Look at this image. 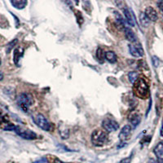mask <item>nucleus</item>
Masks as SVG:
<instances>
[{"mask_svg":"<svg viewBox=\"0 0 163 163\" xmlns=\"http://www.w3.org/2000/svg\"><path fill=\"white\" fill-rule=\"evenodd\" d=\"M124 31L126 39H127L129 42H131V43H135L137 42V37H136V35H135V33H134L131 29L126 28L124 30Z\"/></svg>","mask_w":163,"mask_h":163,"instance_id":"obj_13","label":"nucleus"},{"mask_svg":"<svg viewBox=\"0 0 163 163\" xmlns=\"http://www.w3.org/2000/svg\"><path fill=\"white\" fill-rule=\"evenodd\" d=\"M108 141V135L100 130H95L91 134V143L95 147H101Z\"/></svg>","mask_w":163,"mask_h":163,"instance_id":"obj_3","label":"nucleus"},{"mask_svg":"<svg viewBox=\"0 0 163 163\" xmlns=\"http://www.w3.org/2000/svg\"><path fill=\"white\" fill-rule=\"evenodd\" d=\"M160 135H161V136H162V137H163V124L161 125V131H160Z\"/></svg>","mask_w":163,"mask_h":163,"instance_id":"obj_28","label":"nucleus"},{"mask_svg":"<svg viewBox=\"0 0 163 163\" xmlns=\"http://www.w3.org/2000/svg\"><path fill=\"white\" fill-rule=\"evenodd\" d=\"M134 91L138 97L145 99L148 93V86L147 82L143 78H139L134 83Z\"/></svg>","mask_w":163,"mask_h":163,"instance_id":"obj_1","label":"nucleus"},{"mask_svg":"<svg viewBox=\"0 0 163 163\" xmlns=\"http://www.w3.org/2000/svg\"><path fill=\"white\" fill-rule=\"evenodd\" d=\"M17 105L24 112H28L30 108L34 104L33 96L28 93H21L18 95L16 99Z\"/></svg>","mask_w":163,"mask_h":163,"instance_id":"obj_2","label":"nucleus"},{"mask_svg":"<svg viewBox=\"0 0 163 163\" xmlns=\"http://www.w3.org/2000/svg\"><path fill=\"white\" fill-rule=\"evenodd\" d=\"M140 22L143 27H148V26L150 25V21L147 17L144 12H141L140 14Z\"/></svg>","mask_w":163,"mask_h":163,"instance_id":"obj_17","label":"nucleus"},{"mask_svg":"<svg viewBox=\"0 0 163 163\" xmlns=\"http://www.w3.org/2000/svg\"><path fill=\"white\" fill-rule=\"evenodd\" d=\"M35 163H48V161H47V159L43 157V158H41L38 160V161H35Z\"/></svg>","mask_w":163,"mask_h":163,"instance_id":"obj_24","label":"nucleus"},{"mask_svg":"<svg viewBox=\"0 0 163 163\" xmlns=\"http://www.w3.org/2000/svg\"><path fill=\"white\" fill-rule=\"evenodd\" d=\"M131 158H132V155L129 156L128 157L123 158L122 160H121L119 163H131Z\"/></svg>","mask_w":163,"mask_h":163,"instance_id":"obj_22","label":"nucleus"},{"mask_svg":"<svg viewBox=\"0 0 163 163\" xmlns=\"http://www.w3.org/2000/svg\"><path fill=\"white\" fill-rule=\"evenodd\" d=\"M153 152H154V154L157 156V158H163V140L159 142L158 144H157V146L153 149Z\"/></svg>","mask_w":163,"mask_h":163,"instance_id":"obj_15","label":"nucleus"},{"mask_svg":"<svg viewBox=\"0 0 163 163\" xmlns=\"http://www.w3.org/2000/svg\"><path fill=\"white\" fill-rule=\"evenodd\" d=\"M102 127L107 132L110 133V132H113V131H116L119 128V124L114 119L105 118L102 122Z\"/></svg>","mask_w":163,"mask_h":163,"instance_id":"obj_6","label":"nucleus"},{"mask_svg":"<svg viewBox=\"0 0 163 163\" xmlns=\"http://www.w3.org/2000/svg\"><path fill=\"white\" fill-rule=\"evenodd\" d=\"M152 63H153V65L155 67H157L159 64V60L157 56H153L152 57Z\"/></svg>","mask_w":163,"mask_h":163,"instance_id":"obj_23","label":"nucleus"},{"mask_svg":"<svg viewBox=\"0 0 163 163\" xmlns=\"http://www.w3.org/2000/svg\"><path fill=\"white\" fill-rule=\"evenodd\" d=\"M121 145H118V148H122V147H124L125 145H126V144H125L124 142H122V143H121Z\"/></svg>","mask_w":163,"mask_h":163,"instance_id":"obj_27","label":"nucleus"},{"mask_svg":"<svg viewBox=\"0 0 163 163\" xmlns=\"http://www.w3.org/2000/svg\"><path fill=\"white\" fill-rule=\"evenodd\" d=\"M10 2L15 8L19 9V10L25 8L27 3H28V2L26 0H12Z\"/></svg>","mask_w":163,"mask_h":163,"instance_id":"obj_14","label":"nucleus"},{"mask_svg":"<svg viewBox=\"0 0 163 163\" xmlns=\"http://www.w3.org/2000/svg\"><path fill=\"white\" fill-rule=\"evenodd\" d=\"M129 122H131V124L132 125V127L134 128L139 126V124L140 123V121H141V118H140V115L138 114H135V113H133L131 114L130 116H129Z\"/></svg>","mask_w":163,"mask_h":163,"instance_id":"obj_12","label":"nucleus"},{"mask_svg":"<svg viewBox=\"0 0 163 163\" xmlns=\"http://www.w3.org/2000/svg\"><path fill=\"white\" fill-rule=\"evenodd\" d=\"M144 14L147 16V17L149 19L150 21H156L158 18L157 13L153 7H147L144 12Z\"/></svg>","mask_w":163,"mask_h":163,"instance_id":"obj_10","label":"nucleus"},{"mask_svg":"<svg viewBox=\"0 0 163 163\" xmlns=\"http://www.w3.org/2000/svg\"><path fill=\"white\" fill-rule=\"evenodd\" d=\"M14 131H15L16 133L19 136H21V137L25 139V140H35L37 137V135L34 131H30L29 129L23 128V127H19V126H16Z\"/></svg>","mask_w":163,"mask_h":163,"instance_id":"obj_4","label":"nucleus"},{"mask_svg":"<svg viewBox=\"0 0 163 163\" xmlns=\"http://www.w3.org/2000/svg\"><path fill=\"white\" fill-rule=\"evenodd\" d=\"M115 16H116V22L118 27L120 26L121 28H123L125 30L126 26H125V20L122 17V16L118 12H115Z\"/></svg>","mask_w":163,"mask_h":163,"instance_id":"obj_18","label":"nucleus"},{"mask_svg":"<svg viewBox=\"0 0 163 163\" xmlns=\"http://www.w3.org/2000/svg\"><path fill=\"white\" fill-rule=\"evenodd\" d=\"M0 65H1V58H0Z\"/></svg>","mask_w":163,"mask_h":163,"instance_id":"obj_30","label":"nucleus"},{"mask_svg":"<svg viewBox=\"0 0 163 163\" xmlns=\"http://www.w3.org/2000/svg\"><path fill=\"white\" fill-rule=\"evenodd\" d=\"M17 42H18V40L16 39L13 41H12L11 43H9L8 44H7V53H9V52H11L12 49L13 48V47H14V46L17 43Z\"/></svg>","mask_w":163,"mask_h":163,"instance_id":"obj_21","label":"nucleus"},{"mask_svg":"<svg viewBox=\"0 0 163 163\" xmlns=\"http://www.w3.org/2000/svg\"><path fill=\"white\" fill-rule=\"evenodd\" d=\"M24 54V49L22 47H17L14 50V52H13V60H14V63H15L16 65L20 66L19 65V61L21 60V58L22 57Z\"/></svg>","mask_w":163,"mask_h":163,"instance_id":"obj_11","label":"nucleus"},{"mask_svg":"<svg viewBox=\"0 0 163 163\" xmlns=\"http://www.w3.org/2000/svg\"><path fill=\"white\" fill-rule=\"evenodd\" d=\"M123 13H124V16H125V20L127 23L128 24L129 26H135V17L134 16L133 12L131 11V9L130 8H126L123 9Z\"/></svg>","mask_w":163,"mask_h":163,"instance_id":"obj_8","label":"nucleus"},{"mask_svg":"<svg viewBox=\"0 0 163 163\" xmlns=\"http://www.w3.org/2000/svg\"><path fill=\"white\" fill-rule=\"evenodd\" d=\"M105 60H107L109 63L114 64L117 61V56L116 54L114 53L112 51H109V52H105Z\"/></svg>","mask_w":163,"mask_h":163,"instance_id":"obj_16","label":"nucleus"},{"mask_svg":"<svg viewBox=\"0 0 163 163\" xmlns=\"http://www.w3.org/2000/svg\"><path fill=\"white\" fill-rule=\"evenodd\" d=\"M2 78H3V73L2 72H0V81H2Z\"/></svg>","mask_w":163,"mask_h":163,"instance_id":"obj_29","label":"nucleus"},{"mask_svg":"<svg viewBox=\"0 0 163 163\" xmlns=\"http://www.w3.org/2000/svg\"><path fill=\"white\" fill-rule=\"evenodd\" d=\"M131 133V127L130 125H126L123 127V128L121 130L120 133L118 135V138L119 140L122 142H123L124 140H126L127 139H128Z\"/></svg>","mask_w":163,"mask_h":163,"instance_id":"obj_9","label":"nucleus"},{"mask_svg":"<svg viewBox=\"0 0 163 163\" xmlns=\"http://www.w3.org/2000/svg\"><path fill=\"white\" fill-rule=\"evenodd\" d=\"M54 163H66V162H64V161H60V159L58 158H56L55 160H54Z\"/></svg>","mask_w":163,"mask_h":163,"instance_id":"obj_26","label":"nucleus"},{"mask_svg":"<svg viewBox=\"0 0 163 163\" xmlns=\"http://www.w3.org/2000/svg\"><path fill=\"white\" fill-rule=\"evenodd\" d=\"M129 51H130L131 56H133L134 57L139 58V57L144 56V50L142 48L141 45L137 42L129 45Z\"/></svg>","mask_w":163,"mask_h":163,"instance_id":"obj_7","label":"nucleus"},{"mask_svg":"<svg viewBox=\"0 0 163 163\" xmlns=\"http://www.w3.org/2000/svg\"><path fill=\"white\" fill-rule=\"evenodd\" d=\"M157 6H158L159 9L163 12V1H159V2H157Z\"/></svg>","mask_w":163,"mask_h":163,"instance_id":"obj_25","label":"nucleus"},{"mask_svg":"<svg viewBox=\"0 0 163 163\" xmlns=\"http://www.w3.org/2000/svg\"><path fill=\"white\" fill-rule=\"evenodd\" d=\"M97 59L100 61L101 63L103 62L104 60L105 59V52H104V50L102 48H98L96 52Z\"/></svg>","mask_w":163,"mask_h":163,"instance_id":"obj_20","label":"nucleus"},{"mask_svg":"<svg viewBox=\"0 0 163 163\" xmlns=\"http://www.w3.org/2000/svg\"><path fill=\"white\" fill-rule=\"evenodd\" d=\"M34 121L36 123V125L39 128L43 129V131H48L51 129V124L49 123V122L47 120V118L43 116V114H37L35 118H34Z\"/></svg>","mask_w":163,"mask_h":163,"instance_id":"obj_5","label":"nucleus"},{"mask_svg":"<svg viewBox=\"0 0 163 163\" xmlns=\"http://www.w3.org/2000/svg\"><path fill=\"white\" fill-rule=\"evenodd\" d=\"M128 78L131 83H135L136 80L138 79V73L135 71H131L128 73Z\"/></svg>","mask_w":163,"mask_h":163,"instance_id":"obj_19","label":"nucleus"}]
</instances>
